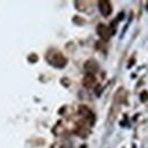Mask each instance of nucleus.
<instances>
[{
	"instance_id": "obj_1",
	"label": "nucleus",
	"mask_w": 148,
	"mask_h": 148,
	"mask_svg": "<svg viewBox=\"0 0 148 148\" xmlns=\"http://www.w3.org/2000/svg\"><path fill=\"white\" fill-rule=\"evenodd\" d=\"M99 10L104 16H108L112 13V6L108 1H99Z\"/></svg>"
},
{
	"instance_id": "obj_2",
	"label": "nucleus",
	"mask_w": 148,
	"mask_h": 148,
	"mask_svg": "<svg viewBox=\"0 0 148 148\" xmlns=\"http://www.w3.org/2000/svg\"><path fill=\"white\" fill-rule=\"evenodd\" d=\"M98 34L100 36V37L103 38V39H105V40H107L108 38H110V31H108V27L107 26H105V25H103V24H100L99 26H98Z\"/></svg>"
},
{
	"instance_id": "obj_3",
	"label": "nucleus",
	"mask_w": 148,
	"mask_h": 148,
	"mask_svg": "<svg viewBox=\"0 0 148 148\" xmlns=\"http://www.w3.org/2000/svg\"><path fill=\"white\" fill-rule=\"evenodd\" d=\"M95 77H93V75L91 74H88L87 76H86V79L83 80V83H84V86H87V87H91L93 83H95Z\"/></svg>"
}]
</instances>
